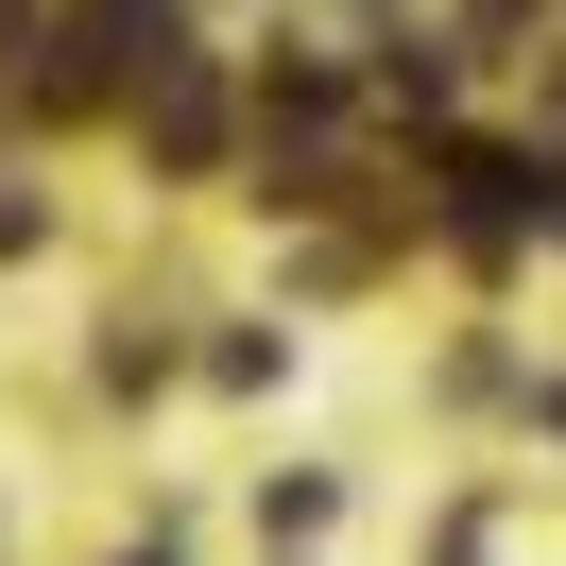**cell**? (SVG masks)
Segmentation results:
<instances>
[{"instance_id": "6da1fadb", "label": "cell", "mask_w": 566, "mask_h": 566, "mask_svg": "<svg viewBox=\"0 0 566 566\" xmlns=\"http://www.w3.org/2000/svg\"><path fill=\"white\" fill-rule=\"evenodd\" d=\"M532 189H549V223H566V172H532Z\"/></svg>"}]
</instances>
